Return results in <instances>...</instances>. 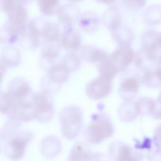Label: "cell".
<instances>
[{
  "mask_svg": "<svg viewBox=\"0 0 161 161\" xmlns=\"http://www.w3.org/2000/svg\"><path fill=\"white\" fill-rule=\"evenodd\" d=\"M96 1L104 4H111L113 3L116 0H96Z\"/></svg>",
  "mask_w": 161,
  "mask_h": 161,
  "instance_id": "e575fe53",
  "label": "cell"
},
{
  "mask_svg": "<svg viewBox=\"0 0 161 161\" xmlns=\"http://www.w3.org/2000/svg\"><path fill=\"white\" fill-rule=\"evenodd\" d=\"M60 49L55 43H48L42 50V57L48 60L52 61L57 58L60 53Z\"/></svg>",
  "mask_w": 161,
  "mask_h": 161,
  "instance_id": "4dcf8cb0",
  "label": "cell"
},
{
  "mask_svg": "<svg viewBox=\"0 0 161 161\" xmlns=\"http://www.w3.org/2000/svg\"><path fill=\"white\" fill-rule=\"evenodd\" d=\"M155 72L158 79L161 83V65H157L156 68L155 69Z\"/></svg>",
  "mask_w": 161,
  "mask_h": 161,
  "instance_id": "d6a6232c",
  "label": "cell"
},
{
  "mask_svg": "<svg viewBox=\"0 0 161 161\" xmlns=\"http://www.w3.org/2000/svg\"><path fill=\"white\" fill-rule=\"evenodd\" d=\"M160 53H161V32H160V35H159V54Z\"/></svg>",
  "mask_w": 161,
  "mask_h": 161,
  "instance_id": "8d00e7d4",
  "label": "cell"
},
{
  "mask_svg": "<svg viewBox=\"0 0 161 161\" xmlns=\"http://www.w3.org/2000/svg\"><path fill=\"white\" fill-rule=\"evenodd\" d=\"M140 81L133 76L124 79L119 86L120 97L125 102L131 101L138 92Z\"/></svg>",
  "mask_w": 161,
  "mask_h": 161,
  "instance_id": "9c48e42d",
  "label": "cell"
},
{
  "mask_svg": "<svg viewBox=\"0 0 161 161\" xmlns=\"http://www.w3.org/2000/svg\"><path fill=\"white\" fill-rule=\"evenodd\" d=\"M157 65H161V53L158 56Z\"/></svg>",
  "mask_w": 161,
  "mask_h": 161,
  "instance_id": "d590c367",
  "label": "cell"
},
{
  "mask_svg": "<svg viewBox=\"0 0 161 161\" xmlns=\"http://www.w3.org/2000/svg\"><path fill=\"white\" fill-rule=\"evenodd\" d=\"M79 28L86 33L96 31L99 25V17L94 12L87 11L80 15L79 19Z\"/></svg>",
  "mask_w": 161,
  "mask_h": 161,
  "instance_id": "9a60e30c",
  "label": "cell"
},
{
  "mask_svg": "<svg viewBox=\"0 0 161 161\" xmlns=\"http://www.w3.org/2000/svg\"><path fill=\"white\" fill-rule=\"evenodd\" d=\"M82 114L80 109L76 106L65 108L60 113V123L63 135L67 138L75 137L81 126Z\"/></svg>",
  "mask_w": 161,
  "mask_h": 161,
  "instance_id": "3957f363",
  "label": "cell"
},
{
  "mask_svg": "<svg viewBox=\"0 0 161 161\" xmlns=\"http://www.w3.org/2000/svg\"><path fill=\"white\" fill-rule=\"evenodd\" d=\"M58 25L53 22H45L42 29V36L47 43H55L60 38Z\"/></svg>",
  "mask_w": 161,
  "mask_h": 161,
  "instance_id": "44dd1931",
  "label": "cell"
},
{
  "mask_svg": "<svg viewBox=\"0 0 161 161\" xmlns=\"http://www.w3.org/2000/svg\"><path fill=\"white\" fill-rule=\"evenodd\" d=\"M61 45L69 52L74 53L81 47L82 38L79 33L73 28L65 29L61 35Z\"/></svg>",
  "mask_w": 161,
  "mask_h": 161,
  "instance_id": "ba28073f",
  "label": "cell"
},
{
  "mask_svg": "<svg viewBox=\"0 0 161 161\" xmlns=\"http://www.w3.org/2000/svg\"><path fill=\"white\" fill-rule=\"evenodd\" d=\"M123 4L128 9L138 11L145 7L147 0H123Z\"/></svg>",
  "mask_w": 161,
  "mask_h": 161,
  "instance_id": "1f68e13d",
  "label": "cell"
},
{
  "mask_svg": "<svg viewBox=\"0 0 161 161\" xmlns=\"http://www.w3.org/2000/svg\"><path fill=\"white\" fill-rule=\"evenodd\" d=\"M99 75L113 79L118 73L116 67L109 59V57L101 62L98 65Z\"/></svg>",
  "mask_w": 161,
  "mask_h": 161,
  "instance_id": "4316f807",
  "label": "cell"
},
{
  "mask_svg": "<svg viewBox=\"0 0 161 161\" xmlns=\"http://www.w3.org/2000/svg\"><path fill=\"white\" fill-rule=\"evenodd\" d=\"M35 108V119L46 122L51 119L53 113V106L50 97L44 92L35 94L32 98Z\"/></svg>",
  "mask_w": 161,
  "mask_h": 161,
  "instance_id": "5b68a950",
  "label": "cell"
},
{
  "mask_svg": "<svg viewBox=\"0 0 161 161\" xmlns=\"http://www.w3.org/2000/svg\"><path fill=\"white\" fill-rule=\"evenodd\" d=\"M80 16V9L74 4H64L59 7L57 11L58 19L63 25L72 24L79 20Z\"/></svg>",
  "mask_w": 161,
  "mask_h": 161,
  "instance_id": "8fae6325",
  "label": "cell"
},
{
  "mask_svg": "<svg viewBox=\"0 0 161 161\" xmlns=\"http://www.w3.org/2000/svg\"><path fill=\"white\" fill-rule=\"evenodd\" d=\"M31 138L29 133H21L11 136L4 145V154L13 160L21 158Z\"/></svg>",
  "mask_w": 161,
  "mask_h": 161,
  "instance_id": "277c9868",
  "label": "cell"
},
{
  "mask_svg": "<svg viewBox=\"0 0 161 161\" xmlns=\"http://www.w3.org/2000/svg\"><path fill=\"white\" fill-rule=\"evenodd\" d=\"M23 3H24L25 4V3H31V1H33V0H21Z\"/></svg>",
  "mask_w": 161,
  "mask_h": 161,
  "instance_id": "74e56055",
  "label": "cell"
},
{
  "mask_svg": "<svg viewBox=\"0 0 161 161\" xmlns=\"http://www.w3.org/2000/svg\"><path fill=\"white\" fill-rule=\"evenodd\" d=\"M41 12L46 16H52L57 13L59 8V0H38Z\"/></svg>",
  "mask_w": 161,
  "mask_h": 161,
  "instance_id": "83f0119b",
  "label": "cell"
},
{
  "mask_svg": "<svg viewBox=\"0 0 161 161\" xmlns=\"http://www.w3.org/2000/svg\"><path fill=\"white\" fill-rule=\"evenodd\" d=\"M82 55L90 63H100L109 57L105 51L92 45L85 46L82 50Z\"/></svg>",
  "mask_w": 161,
  "mask_h": 161,
  "instance_id": "e0dca14e",
  "label": "cell"
},
{
  "mask_svg": "<svg viewBox=\"0 0 161 161\" xmlns=\"http://www.w3.org/2000/svg\"><path fill=\"white\" fill-rule=\"evenodd\" d=\"M116 161H140V155L126 145H121L117 149Z\"/></svg>",
  "mask_w": 161,
  "mask_h": 161,
  "instance_id": "7402d4cb",
  "label": "cell"
},
{
  "mask_svg": "<svg viewBox=\"0 0 161 161\" xmlns=\"http://www.w3.org/2000/svg\"><path fill=\"white\" fill-rule=\"evenodd\" d=\"M112 34L114 41L119 47H130L134 38L133 31L126 26H121L112 32Z\"/></svg>",
  "mask_w": 161,
  "mask_h": 161,
  "instance_id": "ac0fdd59",
  "label": "cell"
},
{
  "mask_svg": "<svg viewBox=\"0 0 161 161\" xmlns=\"http://www.w3.org/2000/svg\"><path fill=\"white\" fill-rule=\"evenodd\" d=\"M160 32L155 30H147L141 36L142 49L156 57L159 54Z\"/></svg>",
  "mask_w": 161,
  "mask_h": 161,
  "instance_id": "30bf717a",
  "label": "cell"
},
{
  "mask_svg": "<svg viewBox=\"0 0 161 161\" xmlns=\"http://www.w3.org/2000/svg\"><path fill=\"white\" fill-rule=\"evenodd\" d=\"M23 31L8 23L1 31V42L6 43H13L16 40L18 36L21 35Z\"/></svg>",
  "mask_w": 161,
  "mask_h": 161,
  "instance_id": "484cf974",
  "label": "cell"
},
{
  "mask_svg": "<svg viewBox=\"0 0 161 161\" xmlns=\"http://www.w3.org/2000/svg\"><path fill=\"white\" fill-rule=\"evenodd\" d=\"M69 72H75L80 66V59L74 53L69 52L62 58V64Z\"/></svg>",
  "mask_w": 161,
  "mask_h": 161,
  "instance_id": "f546056e",
  "label": "cell"
},
{
  "mask_svg": "<svg viewBox=\"0 0 161 161\" xmlns=\"http://www.w3.org/2000/svg\"><path fill=\"white\" fill-rule=\"evenodd\" d=\"M111 89L112 79L99 75L87 84L86 92L90 99L98 100L107 96Z\"/></svg>",
  "mask_w": 161,
  "mask_h": 161,
  "instance_id": "8992f818",
  "label": "cell"
},
{
  "mask_svg": "<svg viewBox=\"0 0 161 161\" xmlns=\"http://www.w3.org/2000/svg\"><path fill=\"white\" fill-rule=\"evenodd\" d=\"M143 19L150 26L161 23V4H153L148 6L143 13Z\"/></svg>",
  "mask_w": 161,
  "mask_h": 161,
  "instance_id": "ffe728a7",
  "label": "cell"
},
{
  "mask_svg": "<svg viewBox=\"0 0 161 161\" xmlns=\"http://www.w3.org/2000/svg\"><path fill=\"white\" fill-rule=\"evenodd\" d=\"M103 23L111 32L122 26L123 18L121 12L116 8H111L106 10L103 16Z\"/></svg>",
  "mask_w": 161,
  "mask_h": 161,
  "instance_id": "5bb4252c",
  "label": "cell"
},
{
  "mask_svg": "<svg viewBox=\"0 0 161 161\" xmlns=\"http://www.w3.org/2000/svg\"><path fill=\"white\" fill-rule=\"evenodd\" d=\"M31 91L28 82L23 78H15L9 84L7 92L16 100L24 99Z\"/></svg>",
  "mask_w": 161,
  "mask_h": 161,
  "instance_id": "7c38bea8",
  "label": "cell"
},
{
  "mask_svg": "<svg viewBox=\"0 0 161 161\" xmlns=\"http://www.w3.org/2000/svg\"><path fill=\"white\" fill-rule=\"evenodd\" d=\"M136 106L140 115L153 113L157 108V103L148 97H142L135 101Z\"/></svg>",
  "mask_w": 161,
  "mask_h": 161,
  "instance_id": "cb8c5ba5",
  "label": "cell"
},
{
  "mask_svg": "<svg viewBox=\"0 0 161 161\" xmlns=\"http://www.w3.org/2000/svg\"><path fill=\"white\" fill-rule=\"evenodd\" d=\"M0 3L2 11L8 15V23L23 31L28 19L25 3L21 0H0Z\"/></svg>",
  "mask_w": 161,
  "mask_h": 161,
  "instance_id": "7a4b0ae2",
  "label": "cell"
},
{
  "mask_svg": "<svg viewBox=\"0 0 161 161\" xmlns=\"http://www.w3.org/2000/svg\"><path fill=\"white\" fill-rule=\"evenodd\" d=\"M119 114L126 121H133L140 114L137 110L135 101H126L119 108Z\"/></svg>",
  "mask_w": 161,
  "mask_h": 161,
  "instance_id": "603a6c76",
  "label": "cell"
},
{
  "mask_svg": "<svg viewBox=\"0 0 161 161\" xmlns=\"http://www.w3.org/2000/svg\"><path fill=\"white\" fill-rule=\"evenodd\" d=\"M70 1H72V2H80V1H82L83 0H69Z\"/></svg>",
  "mask_w": 161,
  "mask_h": 161,
  "instance_id": "f35d334b",
  "label": "cell"
},
{
  "mask_svg": "<svg viewBox=\"0 0 161 161\" xmlns=\"http://www.w3.org/2000/svg\"><path fill=\"white\" fill-rule=\"evenodd\" d=\"M92 154L80 143L76 144L72 148L70 159L71 161H91L92 160Z\"/></svg>",
  "mask_w": 161,
  "mask_h": 161,
  "instance_id": "d4e9b609",
  "label": "cell"
},
{
  "mask_svg": "<svg viewBox=\"0 0 161 161\" xmlns=\"http://www.w3.org/2000/svg\"><path fill=\"white\" fill-rule=\"evenodd\" d=\"M141 82L150 89H157L161 87V83L157 77L155 69L144 72L141 78Z\"/></svg>",
  "mask_w": 161,
  "mask_h": 161,
  "instance_id": "f1b7e54d",
  "label": "cell"
},
{
  "mask_svg": "<svg viewBox=\"0 0 161 161\" xmlns=\"http://www.w3.org/2000/svg\"><path fill=\"white\" fill-rule=\"evenodd\" d=\"M134 62L135 67L144 72L156 68L157 57L141 49L135 54Z\"/></svg>",
  "mask_w": 161,
  "mask_h": 161,
  "instance_id": "4fadbf2b",
  "label": "cell"
},
{
  "mask_svg": "<svg viewBox=\"0 0 161 161\" xmlns=\"http://www.w3.org/2000/svg\"><path fill=\"white\" fill-rule=\"evenodd\" d=\"M70 72L62 64L54 65L48 70V77L56 84H63L67 81Z\"/></svg>",
  "mask_w": 161,
  "mask_h": 161,
  "instance_id": "d6986e66",
  "label": "cell"
},
{
  "mask_svg": "<svg viewBox=\"0 0 161 161\" xmlns=\"http://www.w3.org/2000/svg\"><path fill=\"white\" fill-rule=\"evenodd\" d=\"M135 54L130 47H119L109 56V59L120 72L126 70L134 61Z\"/></svg>",
  "mask_w": 161,
  "mask_h": 161,
  "instance_id": "52a82bcc",
  "label": "cell"
},
{
  "mask_svg": "<svg viewBox=\"0 0 161 161\" xmlns=\"http://www.w3.org/2000/svg\"><path fill=\"white\" fill-rule=\"evenodd\" d=\"M113 126L109 118L104 113L93 116L86 130V138L92 144H97L110 137Z\"/></svg>",
  "mask_w": 161,
  "mask_h": 161,
  "instance_id": "6da1fadb",
  "label": "cell"
},
{
  "mask_svg": "<svg viewBox=\"0 0 161 161\" xmlns=\"http://www.w3.org/2000/svg\"><path fill=\"white\" fill-rule=\"evenodd\" d=\"M157 103V106H158V108H157V112L158 114L161 116V92H160V94L158 96Z\"/></svg>",
  "mask_w": 161,
  "mask_h": 161,
  "instance_id": "836d02e7",
  "label": "cell"
},
{
  "mask_svg": "<svg viewBox=\"0 0 161 161\" xmlns=\"http://www.w3.org/2000/svg\"><path fill=\"white\" fill-rule=\"evenodd\" d=\"M21 55L19 51L13 47H4L1 52V64L6 67H16L20 64Z\"/></svg>",
  "mask_w": 161,
  "mask_h": 161,
  "instance_id": "2e32d148",
  "label": "cell"
}]
</instances>
